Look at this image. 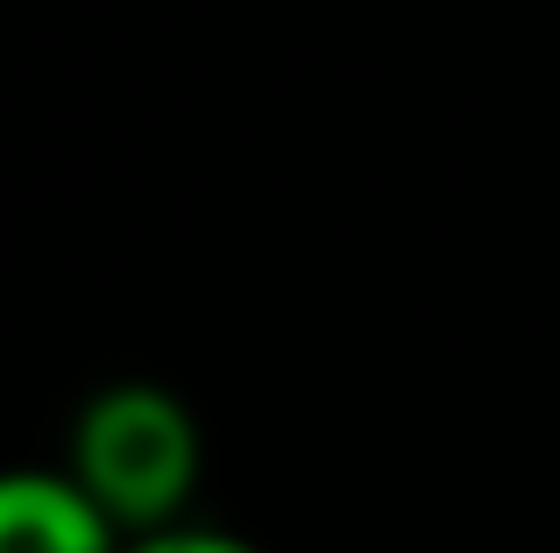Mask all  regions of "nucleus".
Returning <instances> with one entry per match:
<instances>
[{"label":"nucleus","mask_w":560,"mask_h":553,"mask_svg":"<svg viewBox=\"0 0 560 553\" xmlns=\"http://www.w3.org/2000/svg\"><path fill=\"white\" fill-rule=\"evenodd\" d=\"M71 475L128 532H164L199 490V426L171 390L114 384L71 426Z\"/></svg>","instance_id":"nucleus-1"},{"label":"nucleus","mask_w":560,"mask_h":553,"mask_svg":"<svg viewBox=\"0 0 560 553\" xmlns=\"http://www.w3.org/2000/svg\"><path fill=\"white\" fill-rule=\"evenodd\" d=\"M121 553H256V546L234 540V532H213V526H164V532L128 540Z\"/></svg>","instance_id":"nucleus-3"},{"label":"nucleus","mask_w":560,"mask_h":553,"mask_svg":"<svg viewBox=\"0 0 560 553\" xmlns=\"http://www.w3.org/2000/svg\"><path fill=\"white\" fill-rule=\"evenodd\" d=\"M121 540L71 469H0V553H121Z\"/></svg>","instance_id":"nucleus-2"}]
</instances>
